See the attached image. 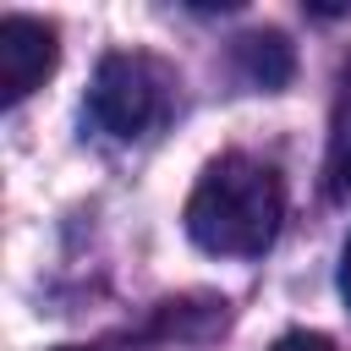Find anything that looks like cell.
I'll return each instance as SVG.
<instances>
[{
	"label": "cell",
	"mask_w": 351,
	"mask_h": 351,
	"mask_svg": "<svg viewBox=\"0 0 351 351\" xmlns=\"http://www.w3.org/2000/svg\"><path fill=\"white\" fill-rule=\"evenodd\" d=\"M285 219V181L252 154H219L203 165L186 197V236L219 258H258L274 247Z\"/></svg>",
	"instance_id": "obj_1"
},
{
	"label": "cell",
	"mask_w": 351,
	"mask_h": 351,
	"mask_svg": "<svg viewBox=\"0 0 351 351\" xmlns=\"http://www.w3.org/2000/svg\"><path fill=\"white\" fill-rule=\"evenodd\" d=\"M88 115L110 132V137H148L165 115H170V77L148 60V55H104L88 88Z\"/></svg>",
	"instance_id": "obj_2"
},
{
	"label": "cell",
	"mask_w": 351,
	"mask_h": 351,
	"mask_svg": "<svg viewBox=\"0 0 351 351\" xmlns=\"http://www.w3.org/2000/svg\"><path fill=\"white\" fill-rule=\"evenodd\" d=\"M55 60H60V44H55L49 22H38V16L0 22V99L5 104H22L33 88H44Z\"/></svg>",
	"instance_id": "obj_3"
},
{
	"label": "cell",
	"mask_w": 351,
	"mask_h": 351,
	"mask_svg": "<svg viewBox=\"0 0 351 351\" xmlns=\"http://www.w3.org/2000/svg\"><path fill=\"white\" fill-rule=\"evenodd\" d=\"M236 60H241V71H247L258 88H280V82L291 77V44H285L280 33H247V38L236 44Z\"/></svg>",
	"instance_id": "obj_4"
},
{
	"label": "cell",
	"mask_w": 351,
	"mask_h": 351,
	"mask_svg": "<svg viewBox=\"0 0 351 351\" xmlns=\"http://www.w3.org/2000/svg\"><path fill=\"white\" fill-rule=\"evenodd\" d=\"M324 186H329V197H351V82L340 88V99H335V115H329Z\"/></svg>",
	"instance_id": "obj_5"
},
{
	"label": "cell",
	"mask_w": 351,
	"mask_h": 351,
	"mask_svg": "<svg viewBox=\"0 0 351 351\" xmlns=\"http://www.w3.org/2000/svg\"><path fill=\"white\" fill-rule=\"evenodd\" d=\"M269 351H335V340L318 335V329H291V335H280Z\"/></svg>",
	"instance_id": "obj_6"
},
{
	"label": "cell",
	"mask_w": 351,
	"mask_h": 351,
	"mask_svg": "<svg viewBox=\"0 0 351 351\" xmlns=\"http://www.w3.org/2000/svg\"><path fill=\"white\" fill-rule=\"evenodd\" d=\"M340 296L351 307V236H346V252H340Z\"/></svg>",
	"instance_id": "obj_7"
},
{
	"label": "cell",
	"mask_w": 351,
	"mask_h": 351,
	"mask_svg": "<svg viewBox=\"0 0 351 351\" xmlns=\"http://www.w3.org/2000/svg\"><path fill=\"white\" fill-rule=\"evenodd\" d=\"M55 351H88V346H55Z\"/></svg>",
	"instance_id": "obj_8"
}]
</instances>
